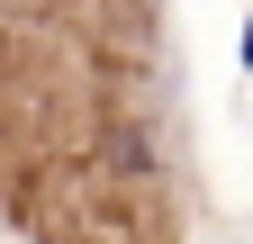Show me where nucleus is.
<instances>
[{"label":"nucleus","instance_id":"nucleus-2","mask_svg":"<svg viewBox=\"0 0 253 244\" xmlns=\"http://www.w3.org/2000/svg\"><path fill=\"white\" fill-rule=\"evenodd\" d=\"M235 64L253 73V9H244V27H235Z\"/></svg>","mask_w":253,"mask_h":244},{"label":"nucleus","instance_id":"nucleus-1","mask_svg":"<svg viewBox=\"0 0 253 244\" xmlns=\"http://www.w3.org/2000/svg\"><path fill=\"white\" fill-rule=\"evenodd\" d=\"M109 163H118V172H154V145H145V127H118V136H109Z\"/></svg>","mask_w":253,"mask_h":244}]
</instances>
